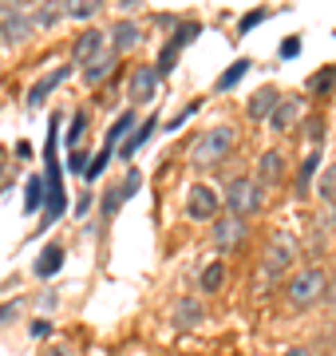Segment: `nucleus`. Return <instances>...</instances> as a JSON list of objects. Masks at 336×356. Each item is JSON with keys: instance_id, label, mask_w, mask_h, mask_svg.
<instances>
[{"instance_id": "a878e982", "label": "nucleus", "mask_w": 336, "mask_h": 356, "mask_svg": "<svg viewBox=\"0 0 336 356\" xmlns=\"http://www.w3.org/2000/svg\"><path fill=\"white\" fill-rule=\"evenodd\" d=\"M40 202H44V182H40V178H32V182H28L24 210H28V214H36V210H40Z\"/></svg>"}, {"instance_id": "ddd939ff", "label": "nucleus", "mask_w": 336, "mask_h": 356, "mask_svg": "<svg viewBox=\"0 0 336 356\" xmlns=\"http://www.w3.org/2000/svg\"><path fill=\"white\" fill-rule=\"evenodd\" d=\"M142 44V28L135 24V20H119L115 28H111V51H131V48H139Z\"/></svg>"}, {"instance_id": "f257e3e1", "label": "nucleus", "mask_w": 336, "mask_h": 356, "mask_svg": "<svg viewBox=\"0 0 336 356\" xmlns=\"http://www.w3.org/2000/svg\"><path fill=\"white\" fill-rule=\"evenodd\" d=\"M233 143H237V131L226 127V123L202 131V135L190 143V166H218L221 159L233 151Z\"/></svg>"}, {"instance_id": "4be33fe9", "label": "nucleus", "mask_w": 336, "mask_h": 356, "mask_svg": "<svg viewBox=\"0 0 336 356\" xmlns=\"http://www.w3.org/2000/svg\"><path fill=\"white\" fill-rule=\"evenodd\" d=\"M131 127H139V123H135V111H123L115 123H111V131H107V151H111L119 139H131V135H127Z\"/></svg>"}, {"instance_id": "b1692460", "label": "nucleus", "mask_w": 336, "mask_h": 356, "mask_svg": "<svg viewBox=\"0 0 336 356\" xmlns=\"http://www.w3.org/2000/svg\"><path fill=\"white\" fill-rule=\"evenodd\" d=\"M249 67H253L249 60H233V64H230V72H226V76L218 79V91H230L233 83H237V79H242V76L249 72Z\"/></svg>"}, {"instance_id": "423d86ee", "label": "nucleus", "mask_w": 336, "mask_h": 356, "mask_svg": "<svg viewBox=\"0 0 336 356\" xmlns=\"http://www.w3.org/2000/svg\"><path fill=\"white\" fill-rule=\"evenodd\" d=\"M246 234H249V226L242 218L221 214L218 222H214V234H210V238H214V250H218V254H233L237 245L246 242Z\"/></svg>"}, {"instance_id": "5701e85b", "label": "nucleus", "mask_w": 336, "mask_h": 356, "mask_svg": "<svg viewBox=\"0 0 336 356\" xmlns=\"http://www.w3.org/2000/svg\"><path fill=\"white\" fill-rule=\"evenodd\" d=\"M317 194H321L324 206H336V163L321 175V182H317Z\"/></svg>"}, {"instance_id": "f704fd0d", "label": "nucleus", "mask_w": 336, "mask_h": 356, "mask_svg": "<svg viewBox=\"0 0 336 356\" xmlns=\"http://www.w3.org/2000/svg\"><path fill=\"white\" fill-rule=\"evenodd\" d=\"M8 170H12V163H8V151H0V186L8 182Z\"/></svg>"}, {"instance_id": "a211bd4d", "label": "nucleus", "mask_w": 336, "mask_h": 356, "mask_svg": "<svg viewBox=\"0 0 336 356\" xmlns=\"http://www.w3.org/2000/svg\"><path fill=\"white\" fill-rule=\"evenodd\" d=\"M155 131H158V119H155V115H151L146 123H139V127H135V135H131V139L123 143V151H119V154H123V159H131V154L139 151L142 143H146V139H151V135H155Z\"/></svg>"}, {"instance_id": "cd10ccee", "label": "nucleus", "mask_w": 336, "mask_h": 356, "mask_svg": "<svg viewBox=\"0 0 336 356\" xmlns=\"http://www.w3.org/2000/svg\"><path fill=\"white\" fill-rule=\"evenodd\" d=\"M305 139L312 143V151L321 147V139H324V119H321V115H312L309 123H305Z\"/></svg>"}, {"instance_id": "f3484780", "label": "nucleus", "mask_w": 336, "mask_h": 356, "mask_svg": "<svg viewBox=\"0 0 336 356\" xmlns=\"http://www.w3.org/2000/svg\"><path fill=\"white\" fill-rule=\"evenodd\" d=\"M64 266V245H44V254H40V261L32 269H36V277H52L56 269Z\"/></svg>"}, {"instance_id": "58836bf2", "label": "nucleus", "mask_w": 336, "mask_h": 356, "mask_svg": "<svg viewBox=\"0 0 336 356\" xmlns=\"http://www.w3.org/2000/svg\"><path fill=\"white\" fill-rule=\"evenodd\" d=\"M285 356H312V353H309V348H289Z\"/></svg>"}, {"instance_id": "1a4fd4ad", "label": "nucleus", "mask_w": 336, "mask_h": 356, "mask_svg": "<svg viewBox=\"0 0 336 356\" xmlns=\"http://www.w3.org/2000/svg\"><path fill=\"white\" fill-rule=\"evenodd\" d=\"M285 170H289V163H285V154L277 151V147H273V151H265V154L258 159V182L265 186V191L281 182V178H285Z\"/></svg>"}, {"instance_id": "9b49d317", "label": "nucleus", "mask_w": 336, "mask_h": 356, "mask_svg": "<svg viewBox=\"0 0 336 356\" xmlns=\"http://www.w3.org/2000/svg\"><path fill=\"white\" fill-rule=\"evenodd\" d=\"M170 321H174V329H198V325L206 321V309H202V301H194V297H182L178 305L170 309Z\"/></svg>"}, {"instance_id": "f03ea898", "label": "nucleus", "mask_w": 336, "mask_h": 356, "mask_svg": "<svg viewBox=\"0 0 336 356\" xmlns=\"http://www.w3.org/2000/svg\"><path fill=\"white\" fill-rule=\"evenodd\" d=\"M226 214H233V218H253L265 206V186H261L258 178H246V175H237V178H230V186H226Z\"/></svg>"}, {"instance_id": "473e14b6", "label": "nucleus", "mask_w": 336, "mask_h": 356, "mask_svg": "<svg viewBox=\"0 0 336 356\" xmlns=\"http://www.w3.org/2000/svg\"><path fill=\"white\" fill-rule=\"evenodd\" d=\"M297 51H301V40H297V36H289V40L281 44V56H285V60H293Z\"/></svg>"}, {"instance_id": "dca6fc26", "label": "nucleus", "mask_w": 336, "mask_h": 356, "mask_svg": "<svg viewBox=\"0 0 336 356\" xmlns=\"http://www.w3.org/2000/svg\"><path fill=\"white\" fill-rule=\"evenodd\" d=\"M301 115H305V103H301V99H281V107H277L273 119H269V127L273 131H293Z\"/></svg>"}, {"instance_id": "c9c22d12", "label": "nucleus", "mask_w": 336, "mask_h": 356, "mask_svg": "<svg viewBox=\"0 0 336 356\" xmlns=\"http://www.w3.org/2000/svg\"><path fill=\"white\" fill-rule=\"evenodd\" d=\"M40 356H72V348L67 344H52V348H44Z\"/></svg>"}, {"instance_id": "20e7f679", "label": "nucleus", "mask_w": 336, "mask_h": 356, "mask_svg": "<svg viewBox=\"0 0 336 356\" xmlns=\"http://www.w3.org/2000/svg\"><path fill=\"white\" fill-rule=\"evenodd\" d=\"M186 218H194V222H218L221 210H226V194L218 186H206V182H194L190 191H186Z\"/></svg>"}, {"instance_id": "7c9ffc66", "label": "nucleus", "mask_w": 336, "mask_h": 356, "mask_svg": "<svg viewBox=\"0 0 336 356\" xmlns=\"http://www.w3.org/2000/svg\"><path fill=\"white\" fill-rule=\"evenodd\" d=\"M174 56H178V48H174V44H167V48H162V56H158V72H170Z\"/></svg>"}, {"instance_id": "0eeeda50", "label": "nucleus", "mask_w": 336, "mask_h": 356, "mask_svg": "<svg viewBox=\"0 0 336 356\" xmlns=\"http://www.w3.org/2000/svg\"><path fill=\"white\" fill-rule=\"evenodd\" d=\"M158 79H162V72H158V64H142L131 72V83H127V99L131 103H151L158 91Z\"/></svg>"}, {"instance_id": "4c0bfd02", "label": "nucleus", "mask_w": 336, "mask_h": 356, "mask_svg": "<svg viewBox=\"0 0 336 356\" xmlns=\"http://www.w3.org/2000/svg\"><path fill=\"white\" fill-rule=\"evenodd\" d=\"M16 154H20V159H28V154H32V147H28V139H20V143H16Z\"/></svg>"}, {"instance_id": "aec40b11", "label": "nucleus", "mask_w": 336, "mask_h": 356, "mask_svg": "<svg viewBox=\"0 0 336 356\" xmlns=\"http://www.w3.org/2000/svg\"><path fill=\"white\" fill-rule=\"evenodd\" d=\"M305 88H309V95H333V91H336V67L333 64L321 67L317 76H309V83H305Z\"/></svg>"}, {"instance_id": "393cba45", "label": "nucleus", "mask_w": 336, "mask_h": 356, "mask_svg": "<svg viewBox=\"0 0 336 356\" xmlns=\"http://www.w3.org/2000/svg\"><path fill=\"white\" fill-rule=\"evenodd\" d=\"M95 13H99V4H91V0H72L64 8V16H72V20H91Z\"/></svg>"}, {"instance_id": "2f4dec72", "label": "nucleus", "mask_w": 336, "mask_h": 356, "mask_svg": "<svg viewBox=\"0 0 336 356\" xmlns=\"http://www.w3.org/2000/svg\"><path fill=\"white\" fill-rule=\"evenodd\" d=\"M60 8H40V16H36V24H56V20H60Z\"/></svg>"}, {"instance_id": "7ed1b4c3", "label": "nucleus", "mask_w": 336, "mask_h": 356, "mask_svg": "<svg viewBox=\"0 0 336 356\" xmlns=\"http://www.w3.org/2000/svg\"><path fill=\"white\" fill-rule=\"evenodd\" d=\"M324 293H328V277H324L321 269H297L289 285H285V297H289V305L293 309H312L324 301Z\"/></svg>"}, {"instance_id": "6ab92c4d", "label": "nucleus", "mask_w": 336, "mask_h": 356, "mask_svg": "<svg viewBox=\"0 0 336 356\" xmlns=\"http://www.w3.org/2000/svg\"><path fill=\"white\" fill-rule=\"evenodd\" d=\"M221 285H226V266H221V261H210V266L198 273V289L202 293H218Z\"/></svg>"}, {"instance_id": "6e6552de", "label": "nucleus", "mask_w": 336, "mask_h": 356, "mask_svg": "<svg viewBox=\"0 0 336 356\" xmlns=\"http://www.w3.org/2000/svg\"><path fill=\"white\" fill-rule=\"evenodd\" d=\"M107 51V40L99 28H87V32H79L76 36V48H72V56H76V67H87L91 60H99Z\"/></svg>"}, {"instance_id": "c85d7f7f", "label": "nucleus", "mask_w": 336, "mask_h": 356, "mask_svg": "<svg viewBox=\"0 0 336 356\" xmlns=\"http://www.w3.org/2000/svg\"><path fill=\"white\" fill-rule=\"evenodd\" d=\"M194 36H198V24L190 20V24H178V32H174V40H170V44H174V48H186Z\"/></svg>"}, {"instance_id": "2eb2a0df", "label": "nucleus", "mask_w": 336, "mask_h": 356, "mask_svg": "<svg viewBox=\"0 0 336 356\" xmlns=\"http://www.w3.org/2000/svg\"><path fill=\"white\" fill-rule=\"evenodd\" d=\"M115 64H119L115 51H103V56H99V60H91V64L83 67L79 76H83V83H87V88H99V83H103L111 72H115Z\"/></svg>"}, {"instance_id": "c756f323", "label": "nucleus", "mask_w": 336, "mask_h": 356, "mask_svg": "<svg viewBox=\"0 0 336 356\" xmlns=\"http://www.w3.org/2000/svg\"><path fill=\"white\" fill-rule=\"evenodd\" d=\"M265 16H269V13H265V8H261V13H249V16H242V20H237V32H242V36H246L249 28H258L261 20H265Z\"/></svg>"}, {"instance_id": "e433bc0d", "label": "nucleus", "mask_w": 336, "mask_h": 356, "mask_svg": "<svg viewBox=\"0 0 336 356\" xmlns=\"http://www.w3.org/2000/svg\"><path fill=\"white\" fill-rule=\"evenodd\" d=\"M324 301H328V305L336 309V281H328V293H324Z\"/></svg>"}, {"instance_id": "4468645a", "label": "nucleus", "mask_w": 336, "mask_h": 356, "mask_svg": "<svg viewBox=\"0 0 336 356\" xmlns=\"http://www.w3.org/2000/svg\"><path fill=\"white\" fill-rule=\"evenodd\" d=\"M281 99L285 95L277 88H261L258 95L249 99V119H273V111L281 107Z\"/></svg>"}, {"instance_id": "412c9836", "label": "nucleus", "mask_w": 336, "mask_h": 356, "mask_svg": "<svg viewBox=\"0 0 336 356\" xmlns=\"http://www.w3.org/2000/svg\"><path fill=\"white\" fill-rule=\"evenodd\" d=\"M317 170H321V151H309V159L301 163V178H297V194H309L312 178H317Z\"/></svg>"}, {"instance_id": "f8f14e48", "label": "nucleus", "mask_w": 336, "mask_h": 356, "mask_svg": "<svg viewBox=\"0 0 336 356\" xmlns=\"http://www.w3.org/2000/svg\"><path fill=\"white\" fill-rule=\"evenodd\" d=\"M72 67H76V64H72ZM72 67H56V72H48V76L40 79L36 88L28 91V111H40V107H44V99H48V91L60 88V83L72 76Z\"/></svg>"}, {"instance_id": "39448f33", "label": "nucleus", "mask_w": 336, "mask_h": 356, "mask_svg": "<svg viewBox=\"0 0 336 356\" xmlns=\"http://www.w3.org/2000/svg\"><path fill=\"white\" fill-rule=\"evenodd\" d=\"M297 261V242L293 238H273L265 250H261V269H269L273 277L281 281L285 277V269Z\"/></svg>"}, {"instance_id": "bb28decb", "label": "nucleus", "mask_w": 336, "mask_h": 356, "mask_svg": "<svg viewBox=\"0 0 336 356\" xmlns=\"http://www.w3.org/2000/svg\"><path fill=\"white\" fill-rule=\"evenodd\" d=\"M83 131H87V115H83V111H76V119H72V131H67V147H72V151L79 147V139H83Z\"/></svg>"}, {"instance_id": "72a5a7b5", "label": "nucleus", "mask_w": 336, "mask_h": 356, "mask_svg": "<svg viewBox=\"0 0 336 356\" xmlns=\"http://www.w3.org/2000/svg\"><path fill=\"white\" fill-rule=\"evenodd\" d=\"M16 313H20V301H8V305L0 309V325H8V321H12Z\"/></svg>"}, {"instance_id": "9d476101", "label": "nucleus", "mask_w": 336, "mask_h": 356, "mask_svg": "<svg viewBox=\"0 0 336 356\" xmlns=\"http://www.w3.org/2000/svg\"><path fill=\"white\" fill-rule=\"evenodd\" d=\"M32 24H36L32 16H24V13H8L4 20H0V44H8V48H12V44H24L28 32H32Z\"/></svg>"}]
</instances>
